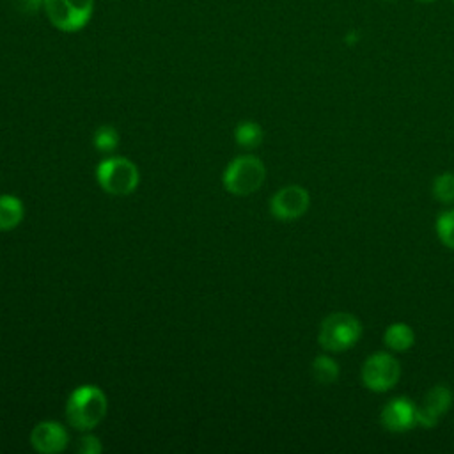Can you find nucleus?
<instances>
[{
    "label": "nucleus",
    "mask_w": 454,
    "mask_h": 454,
    "mask_svg": "<svg viewBox=\"0 0 454 454\" xmlns=\"http://www.w3.org/2000/svg\"><path fill=\"white\" fill-rule=\"evenodd\" d=\"M108 401L105 392L96 385L74 388L66 401V419L73 429L82 433L92 431L106 417Z\"/></svg>",
    "instance_id": "nucleus-1"
},
{
    "label": "nucleus",
    "mask_w": 454,
    "mask_h": 454,
    "mask_svg": "<svg viewBox=\"0 0 454 454\" xmlns=\"http://www.w3.org/2000/svg\"><path fill=\"white\" fill-rule=\"evenodd\" d=\"M266 177L264 163L252 154L234 158L223 170V188L232 195H250L257 192Z\"/></svg>",
    "instance_id": "nucleus-2"
},
{
    "label": "nucleus",
    "mask_w": 454,
    "mask_h": 454,
    "mask_svg": "<svg viewBox=\"0 0 454 454\" xmlns=\"http://www.w3.org/2000/svg\"><path fill=\"white\" fill-rule=\"evenodd\" d=\"M362 323L349 312H333L323 319L319 328V344L326 351H344L358 342Z\"/></svg>",
    "instance_id": "nucleus-3"
},
{
    "label": "nucleus",
    "mask_w": 454,
    "mask_h": 454,
    "mask_svg": "<svg viewBox=\"0 0 454 454\" xmlns=\"http://www.w3.org/2000/svg\"><path fill=\"white\" fill-rule=\"evenodd\" d=\"M96 177L99 186L110 195H129L140 181L137 165L122 156L103 160L96 168Z\"/></svg>",
    "instance_id": "nucleus-4"
},
{
    "label": "nucleus",
    "mask_w": 454,
    "mask_h": 454,
    "mask_svg": "<svg viewBox=\"0 0 454 454\" xmlns=\"http://www.w3.org/2000/svg\"><path fill=\"white\" fill-rule=\"evenodd\" d=\"M43 9L55 28L71 34L87 27L94 0H43Z\"/></svg>",
    "instance_id": "nucleus-5"
},
{
    "label": "nucleus",
    "mask_w": 454,
    "mask_h": 454,
    "mask_svg": "<svg viewBox=\"0 0 454 454\" xmlns=\"http://www.w3.org/2000/svg\"><path fill=\"white\" fill-rule=\"evenodd\" d=\"M401 376V365L395 356L385 351L372 353L362 367V381L372 392L390 390Z\"/></svg>",
    "instance_id": "nucleus-6"
},
{
    "label": "nucleus",
    "mask_w": 454,
    "mask_h": 454,
    "mask_svg": "<svg viewBox=\"0 0 454 454\" xmlns=\"http://www.w3.org/2000/svg\"><path fill=\"white\" fill-rule=\"evenodd\" d=\"M310 195L300 184L280 188L270 200V211L278 220H296L309 209Z\"/></svg>",
    "instance_id": "nucleus-7"
},
{
    "label": "nucleus",
    "mask_w": 454,
    "mask_h": 454,
    "mask_svg": "<svg viewBox=\"0 0 454 454\" xmlns=\"http://www.w3.org/2000/svg\"><path fill=\"white\" fill-rule=\"evenodd\" d=\"M69 443L67 429L57 420H43L30 431V445L41 454H57Z\"/></svg>",
    "instance_id": "nucleus-8"
},
{
    "label": "nucleus",
    "mask_w": 454,
    "mask_h": 454,
    "mask_svg": "<svg viewBox=\"0 0 454 454\" xmlns=\"http://www.w3.org/2000/svg\"><path fill=\"white\" fill-rule=\"evenodd\" d=\"M454 395L449 387L434 385L424 399V404L417 408V424L422 427H434L438 420L447 413L452 406Z\"/></svg>",
    "instance_id": "nucleus-9"
},
{
    "label": "nucleus",
    "mask_w": 454,
    "mask_h": 454,
    "mask_svg": "<svg viewBox=\"0 0 454 454\" xmlns=\"http://www.w3.org/2000/svg\"><path fill=\"white\" fill-rule=\"evenodd\" d=\"M381 424L392 433H404L417 424V406L406 397H395L381 410Z\"/></svg>",
    "instance_id": "nucleus-10"
},
{
    "label": "nucleus",
    "mask_w": 454,
    "mask_h": 454,
    "mask_svg": "<svg viewBox=\"0 0 454 454\" xmlns=\"http://www.w3.org/2000/svg\"><path fill=\"white\" fill-rule=\"evenodd\" d=\"M25 215V206L16 195H0V231L16 229Z\"/></svg>",
    "instance_id": "nucleus-11"
},
{
    "label": "nucleus",
    "mask_w": 454,
    "mask_h": 454,
    "mask_svg": "<svg viewBox=\"0 0 454 454\" xmlns=\"http://www.w3.org/2000/svg\"><path fill=\"white\" fill-rule=\"evenodd\" d=\"M385 344L392 351H406L415 342V333L406 323H392L383 333Z\"/></svg>",
    "instance_id": "nucleus-12"
},
{
    "label": "nucleus",
    "mask_w": 454,
    "mask_h": 454,
    "mask_svg": "<svg viewBox=\"0 0 454 454\" xmlns=\"http://www.w3.org/2000/svg\"><path fill=\"white\" fill-rule=\"evenodd\" d=\"M312 376L321 385H332L339 378V365L328 355H317L312 362Z\"/></svg>",
    "instance_id": "nucleus-13"
},
{
    "label": "nucleus",
    "mask_w": 454,
    "mask_h": 454,
    "mask_svg": "<svg viewBox=\"0 0 454 454\" xmlns=\"http://www.w3.org/2000/svg\"><path fill=\"white\" fill-rule=\"evenodd\" d=\"M234 138L241 147L254 149L262 142V128L254 121H243L236 126Z\"/></svg>",
    "instance_id": "nucleus-14"
},
{
    "label": "nucleus",
    "mask_w": 454,
    "mask_h": 454,
    "mask_svg": "<svg viewBox=\"0 0 454 454\" xmlns=\"http://www.w3.org/2000/svg\"><path fill=\"white\" fill-rule=\"evenodd\" d=\"M94 145L101 153H112L119 145V133L114 126H99L94 131Z\"/></svg>",
    "instance_id": "nucleus-15"
},
{
    "label": "nucleus",
    "mask_w": 454,
    "mask_h": 454,
    "mask_svg": "<svg viewBox=\"0 0 454 454\" xmlns=\"http://www.w3.org/2000/svg\"><path fill=\"white\" fill-rule=\"evenodd\" d=\"M433 195L440 202H445V204L454 202V174L450 172L440 174L433 181Z\"/></svg>",
    "instance_id": "nucleus-16"
},
{
    "label": "nucleus",
    "mask_w": 454,
    "mask_h": 454,
    "mask_svg": "<svg viewBox=\"0 0 454 454\" xmlns=\"http://www.w3.org/2000/svg\"><path fill=\"white\" fill-rule=\"evenodd\" d=\"M436 234L445 247L454 248V209L443 211L436 218Z\"/></svg>",
    "instance_id": "nucleus-17"
},
{
    "label": "nucleus",
    "mask_w": 454,
    "mask_h": 454,
    "mask_svg": "<svg viewBox=\"0 0 454 454\" xmlns=\"http://www.w3.org/2000/svg\"><path fill=\"white\" fill-rule=\"evenodd\" d=\"M101 442H99V438L98 436H94V434H90L89 431L78 440V443H76V450L80 452V454H99L101 452Z\"/></svg>",
    "instance_id": "nucleus-18"
},
{
    "label": "nucleus",
    "mask_w": 454,
    "mask_h": 454,
    "mask_svg": "<svg viewBox=\"0 0 454 454\" xmlns=\"http://www.w3.org/2000/svg\"><path fill=\"white\" fill-rule=\"evenodd\" d=\"M20 2H21V7L28 12L37 11L39 7H43V0H20Z\"/></svg>",
    "instance_id": "nucleus-19"
},
{
    "label": "nucleus",
    "mask_w": 454,
    "mask_h": 454,
    "mask_svg": "<svg viewBox=\"0 0 454 454\" xmlns=\"http://www.w3.org/2000/svg\"><path fill=\"white\" fill-rule=\"evenodd\" d=\"M419 2H434V0H419Z\"/></svg>",
    "instance_id": "nucleus-20"
},
{
    "label": "nucleus",
    "mask_w": 454,
    "mask_h": 454,
    "mask_svg": "<svg viewBox=\"0 0 454 454\" xmlns=\"http://www.w3.org/2000/svg\"><path fill=\"white\" fill-rule=\"evenodd\" d=\"M385 2H394V0H385Z\"/></svg>",
    "instance_id": "nucleus-21"
},
{
    "label": "nucleus",
    "mask_w": 454,
    "mask_h": 454,
    "mask_svg": "<svg viewBox=\"0 0 454 454\" xmlns=\"http://www.w3.org/2000/svg\"><path fill=\"white\" fill-rule=\"evenodd\" d=\"M452 2H454V0H452Z\"/></svg>",
    "instance_id": "nucleus-22"
}]
</instances>
